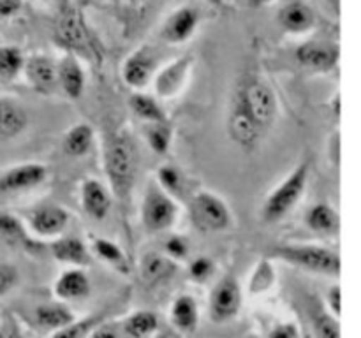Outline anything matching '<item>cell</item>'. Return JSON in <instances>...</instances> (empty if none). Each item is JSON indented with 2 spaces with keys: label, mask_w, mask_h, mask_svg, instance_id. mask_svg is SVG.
Returning a JSON list of instances; mask_svg holds the SVG:
<instances>
[{
  "label": "cell",
  "mask_w": 361,
  "mask_h": 338,
  "mask_svg": "<svg viewBox=\"0 0 361 338\" xmlns=\"http://www.w3.org/2000/svg\"><path fill=\"white\" fill-rule=\"evenodd\" d=\"M102 164L109 182V192L120 201L129 199L137 175V148L126 129L106 134L102 144Z\"/></svg>",
  "instance_id": "cell-1"
},
{
  "label": "cell",
  "mask_w": 361,
  "mask_h": 338,
  "mask_svg": "<svg viewBox=\"0 0 361 338\" xmlns=\"http://www.w3.org/2000/svg\"><path fill=\"white\" fill-rule=\"evenodd\" d=\"M233 101L249 115L263 134L274 127L279 116V99L274 88L257 76H249L236 88Z\"/></svg>",
  "instance_id": "cell-2"
},
{
  "label": "cell",
  "mask_w": 361,
  "mask_h": 338,
  "mask_svg": "<svg viewBox=\"0 0 361 338\" xmlns=\"http://www.w3.org/2000/svg\"><path fill=\"white\" fill-rule=\"evenodd\" d=\"M271 256L312 273L330 275V277L341 275V256L337 250L328 246L312 245V243H284L274 246Z\"/></svg>",
  "instance_id": "cell-3"
},
{
  "label": "cell",
  "mask_w": 361,
  "mask_h": 338,
  "mask_svg": "<svg viewBox=\"0 0 361 338\" xmlns=\"http://www.w3.org/2000/svg\"><path fill=\"white\" fill-rule=\"evenodd\" d=\"M310 175L309 162H300L264 199L263 208H261V217L267 224H275L281 218H284L293 208L302 199L303 192L307 189Z\"/></svg>",
  "instance_id": "cell-4"
},
{
  "label": "cell",
  "mask_w": 361,
  "mask_h": 338,
  "mask_svg": "<svg viewBox=\"0 0 361 338\" xmlns=\"http://www.w3.org/2000/svg\"><path fill=\"white\" fill-rule=\"evenodd\" d=\"M178 213L180 208L175 197L166 192L157 182L148 183L141 201V224L145 231L152 234L168 231L175 225Z\"/></svg>",
  "instance_id": "cell-5"
},
{
  "label": "cell",
  "mask_w": 361,
  "mask_h": 338,
  "mask_svg": "<svg viewBox=\"0 0 361 338\" xmlns=\"http://www.w3.org/2000/svg\"><path fill=\"white\" fill-rule=\"evenodd\" d=\"M55 39L71 55H81L88 60H95L99 56L87 23L76 7H63L56 20Z\"/></svg>",
  "instance_id": "cell-6"
},
{
  "label": "cell",
  "mask_w": 361,
  "mask_h": 338,
  "mask_svg": "<svg viewBox=\"0 0 361 338\" xmlns=\"http://www.w3.org/2000/svg\"><path fill=\"white\" fill-rule=\"evenodd\" d=\"M194 227L201 232H222L233 227V213L226 201L210 190H201L189 203Z\"/></svg>",
  "instance_id": "cell-7"
},
{
  "label": "cell",
  "mask_w": 361,
  "mask_h": 338,
  "mask_svg": "<svg viewBox=\"0 0 361 338\" xmlns=\"http://www.w3.org/2000/svg\"><path fill=\"white\" fill-rule=\"evenodd\" d=\"M242 308V289L235 277H224L215 284L210 294V317L214 323L235 319Z\"/></svg>",
  "instance_id": "cell-8"
},
{
  "label": "cell",
  "mask_w": 361,
  "mask_h": 338,
  "mask_svg": "<svg viewBox=\"0 0 361 338\" xmlns=\"http://www.w3.org/2000/svg\"><path fill=\"white\" fill-rule=\"evenodd\" d=\"M48 178V169L39 162H23L6 169L0 175V196L27 192L42 185Z\"/></svg>",
  "instance_id": "cell-9"
},
{
  "label": "cell",
  "mask_w": 361,
  "mask_h": 338,
  "mask_svg": "<svg viewBox=\"0 0 361 338\" xmlns=\"http://www.w3.org/2000/svg\"><path fill=\"white\" fill-rule=\"evenodd\" d=\"M69 224V213L59 204H42L28 215V227L37 238L56 239Z\"/></svg>",
  "instance_id": "cell-10"
},
{
  "label": "cell",
  "mask_w": 361,
  "mask_h": 338,
  "mask_svg": "<svg viewBox=\"0 0 361 338\" xmlns=\"http://www.w3.org/2000/svg\"><path fill=\"white\" fill-rule=\"evenodd\" d=\"M157 70V55L150 46H141L130 53L122 65V77L127 87L141 90L150 83Z\"/></svg>",
  "instance_id": "cell-11"
},
{
  "label": "cell",
  "mask_w": 361,
  "mask_h": 338,
  "mask_svg": "<svg viewBox=\"0 0 361 338\" xmlns=\"http://www.w3.org/2000/svg\"><path fill=\"white\" fill-rule=\"evenodd\" d=\"M338 56V46L334 42L324 41H309L303 42L298 49H296V60L302 63L307 69H312L316 73H330L337 67Z\"/></svg>",
  "instance_id": "cell-12"
},
{
  "label": "cell",
  "mask_w": 361,
  "mask_h": 338,
  "mask_svg": "<svg viewBox=\"0 0 361 338\" xmlns=\"http://www.w3.org/2000/svg\"><path fill=\"white\" fill-rule=\"evenodd\" d=\"M81 208L94 220H104L111 210V192L102 182L95 178H85L80 187Z\"/></svg>",
  "instance_id": "cell-13"
},
{
  "label": "cell",
  "mask_w": 361,
  "mask_h": 338,
  "mask_svg": "<svg viewBox=\"0 0 361 338\" xmlns=\"http://www.w3.org/2000/svg\"><path fill=\"white\" fill-rule=\"evenodd\" d=\"M228 134L243 150H252V148H256V144L264 136L259 130V127L249 118V115L235 101H231V106H229Z\"/></svg>",
  "instance_id": "cell-14"
},
{
  "label": "cell",
  "mask_w": 361,
  "mask_h": 338,
  "mask_svg": "<svg viewBox=\"0 0 361 338\" xmlns=\"http://www.w3.org/2000/svg\"><path fill=\"white\" fill-rule=\"evenodd\" d=\"M192 56L185 55L182 58H176L175 62L168 63L166 67H162L154 80L155 94L164 99L175 97L182 90L183 84H185V80L189 76V70L192 67Z\"/></svg>",
  "instance_id": "cell-15"
},
{
  "label": "cell",
  "mask_w": 361,
  "mask_h": 338,
  "mask_svg": "<svg viewBox=\"0 0 361 338\" xmlns=\"http://www.w3.org/2000/svg\"><path fill=\"white\" fill-rule=\"evenodd\" d=\"M200 25V13L194 7H180L175 13L169 14L168 20L162 25L161 35L169 44H182L189 41Z\"/></svg>",
  "instance_id": "cell-16"
},
{
  "label": "cell",
  "mask_w": 361,
  "mask_h": 338,
  "mask_svg": "<svg viewBox=\"0 0 361 338\" xmlns=\"http://www.w3.org/2000/svg\"><path fill=\"white\" fill-rule=\"evenodd\" d=\"M56 83H59L66 97H69L71 101L81 99L85 92V84H87V76H85V70L78 56L67 53L56 63Z\"/></svg>",
  "instance_id": "cell-17"
},
{
  "label": "cell",
  "mask_w": 361,
  "mask_h": 338,
  "mask_svg": "<svg viewBox=\"0 0 361 338\" xmlns=\"http://www.w3.org/2000/svg\"><path fill=\"white\" fill-rule=\"evenodd\" d=\"M23 73L30 87L41 94H49L59 84L56 83V63L49 56L34 55L27 58L23 63Z\"/></svg>",
  "instance_id": "cell-18"
},
{
  "label": "cell",
  "mask_w": 361,
  "mask_h": 338,
  "mask_svg": "<svg viewBox=\"0 0 361 338\" xmlns=\"http://www.w3.org/2000/svg\"><path fill=\"white\" fill-rule=\"evenodd\" d=\"M175 271L176 263L169 259L166 254L148 252L141 257L140 277L143 284L148 285V287H155V285L168 282L175 275Z\"/></svg>",
  "instance_id": "cell-19"
},
{
  "label": "cell",
  "mask_w": 361,
  "mask_h": 338,
  "mask_svg": "<svg viewBox=\"0 0 361 338\" xmlns=\"http://www.w3.org/2000/svg\"><path fill=\"white\" fill-rule=\"evenodd\" d=\"M53 289L56 298L62 301H76L90 294V280L81 268H69L60 273Z\"/></svg>",
  "instance_id": "cell-20"
},
{
  "label": "cell",
  "mask_w": 361,
  "mask_h": 338,
  "mask_svg": "<svg viewBox=\"0 0 361 338\" xmlns=\"http://www.w3.org/2000/svg\"><path fill=\"white\" fill-rule=\"evenodd\" d=\"M28 127L27 109L16 101L0 99V141H9L25 132Z\"/></svg>",
  "instance_id": "cell-21"
},
{
  "label": "cell",
  "mask_w": 361,
  "mask_h": 338,
  "mask_svg": "<svg viewBox=\"0 0 361 338\" xmlns=\"http://www.w3.org/2000/svg\"><path fill=\"white\" fill-rule=\"evenodd\" d=\"M279 23L291 34H305L316 25V13L303 2L286 4L279 13Z\"/></svg>",
  "instance_id": "cell-22"
},
{
  "label": "cell",
  "mask_w": 361,
  "mask_h": 338,
  "mask_svg": "<svg viewBox=\"0 0 361 338\" xmlns=\"http://www.w3.org/2000/svg\"><path fill=\"white\" fill-rule=\"evenodd\" d=\"M53 257L60 263L73 264L74 268L87 266L90 261V254H88L87 245L81 239L73 238V236H60V238L53 239L51 245Z\"/></svg>",
  "instance_id": "cell-23"
},
{
  "label": "cell",
  "mask_w": 361,
  "mask_h": 338,
  "mask_svg": "<svg viewBox=\"0 0 361 338\" xmlns=\"http://www.w3.org/2000/svg\"><path fill=\"white\" fill-rule=\"evenodd\" d=\"M169 317H171L173 326L182 333L196 331L197 323H200V308H197L196 299L189 294H180L173 301Z\"/></svg>",
  "instance_id": "cell-24"
},
{
  "label": "cell",
  "mask_w": 361,
  "mask_h": 338,
  "mask_svg": "<svg viewBox=\"0 0 361 338\" xmlns=\"http://www.w3.org/2000/svg\"><path fill=\"white\" fill-rule=\"evenodd\" d=\"M305 222L309 229L319 234H335L341 229V215L326 203H317L310 206L305 215Z\"/></svg>",
  "instance_id": "cell-25"
},
{
  "label": "cell",
  "mask_w": 361,
  "mask_h": 338,
  "mask_svg": "<svg viewBox=\"0 0 361 338\" xmlns=\"http://www.w3.org/2000/svg\"><path fill=\"white\" fill-rule=\"evenodd\" d=\"M34 319L42 330L59 331L73 323L76 317L71 312L69 306L62 305V303H48V305H41L35 308Z\"/></svg>",
  "instance_id": "cell-26"
},
{
  "label": "cell",
  "mask_w": 361,
  "mask_h": 338,
  "mask_svg": "<svg viewBox=\"0 0 361 338\" xmlns=\"http://www.w3.org/2000/svg\"><path fill=\"white\" fill-rule=\"evenodd\" d=\"M94 143V130L88 123H76L63 134L62 148L69 157H83Z\"/></svg>",
  "instance_id": "cell-27"
},
{
  "label": "cell",
  "mask_w": 361,
  "mask_h": 338,
  "mask_svg": "<svg viewBox=\"0 0 361 338\" xmlns=\"http://www.w3.org/2000/svg\"><path fill=\"white\" fill-rule=\"evenodd\" d=\"M129 108L133 109L134 115L147 123L168 122L164 109L159 104L157 99L152 95L143 94V92H134L129 99Z\"/></svg>",
  "instance_id": "cell-28"
},
{
  "label": "cell",
  "mask_w": 361,
  "mask_h": 338,
  "mask_svg": "<svg viewBox=\"0 0 361 338\" xmlns=\"http://www.w3.org/2000/svg\"><path fill=\"white\" fill-rule=\"evenodd\" d=\"M159 327V317L150 310H137L123 320V331L130 338H147Z\"/></svg>",
  "instance_id": "cell-29"
},
{
  "label": "cell",
  "mask_w": 361,
  "mask_h": 338,
  "mask_svg": "<svg viewBox=\"0 0 361 338\" xmlns=\"http://www.w3.org/2000/svg\"><path fill=\"white\" fill-rule=\"evenodd\" d=\"M92 249H94L95 256L104 261V263H108L109 266L122 271V273H129V261H127L123 250L115 242L106 238H95L94 243H92Z\"/></svg>",
  "instance_id": "cell-30"
},
{
  "label": "cell",
  "mask_w": 361,
  "mask_h": 338,
  "mask_svg": "<svg viewBox=\"0 0 361 338\" xmlns=\"http://www.w3.org/2000/svg\"><path fill=\"white\" fill-rule=\"evenodd\" d=\"M145 137L148 141V146L157 155H164L169 151L173 141V129L168 122L147 123L145 127Z\"/></svg>",
  "instance_id": "cell-31"
},
{
  "label": "cell",
  "mask_w": 361,
  "mask_h": 338,
  "mask_svg": "<svg viewBox=\"0 0 361 338\" xmlns=\"http://www.w3.org/2000/svg\"><path fill=\"white\" fill-rule=\"evenodd\" d=\"M25 56L16 46H0V77L13 80L23 70Z\"/></svg>",
  "instance_id": "cell-32"
},
{
  "label": "cell",
  "mask_w": 361,
  "mask_h": 338,
  "mask_svg": "<svg viewBox=\"0 0 361 338\" xmlns=\"http://www.w3.org/2000/svg\"><path fill=\"white\" fill-rule=\"evenodd\" d=\"M99 320H101L99 315L85 317V319L80 320L74 319L73 323L63 326L62 330L55 331L51 338H87L88 334L92 333V330H94L95 326H99Z\"/></svg>",
  "instance_id": "cell-33"
},
{
  "label": "cell",
  "mask_w": 361,
  "mask_h": 338,
  "mask_svg": "<svg viewBox=\"0 0 361 338\" xmlns=\"http://www.w3.org/2000/svg\"><path fill=\"white\" fill-rule=\"evenodd\" d=\"M0 234L9 239V242L30 245V236H27L21 220H18L14 215L0 213Z\"/></svg>",
  "instance_id": "cell-34"
},
{
  "label": "cell",
  "mask_w": 361,
  "mask_h": 338,
  "mask_svg": "<svg viewBox=\"0 0 361 338\" xmlns=\"http://www.w3.org/2000/svg\"><path fill=\"white\" fill-rule=\"evenodd\" d=\"M314 333L316 338H341V326L338 319L331 313L317 312L314 313Z\"/></svg>",
  "instance_id": "cell-35"
},
{
  "label": "cell",
  "mask_w": 361,
  "mask_h": 338,
  "mask_svg": "<svg viewBox=\"0 0 361 338\" xmlns=\"http://www.w3.org/2000/svg\"><path fill=\"white\" fill-rule=\"evenodd\" d=\"M157 183L171 196H178L183 190V176L173 165H162L157 171Z\"/></svg>",
  "instance_id": "cell-36"
},
{
  "label": "cell",
  "mask_w": 361,
  "mask_h": 338,
  "mask_svg": "<svg viewBox=\"0 0 361 338\" xmlns=\"http://www.w3.org/2000/svg\"><path fill=\"white\" fill-rule=\"evenodd\" d=\"M215 263L210 257H196L189 266L190 280L194 282H204L214 275Z\"/></svg>",
  "instance_id": "cell-37"
},
{
  "label": "cell",
  "mask_w": 361,
  "mask_h": 338,
  "mask_svg": "<svg viewBox=\"0 0 361 338\" xmlns=\"http://www.w3.org/2000/svg\"><path fill=\"white\" fill-rule=\"evenodd\" d=\"M164 250L166 256L176 263V261L183 259V257L189 254V243H187L182 236H171V238L164 243Z\"/></svg>",
  "instance_id": "cell-38"
},
{
  "label": "cell",
  "mask_w": 361,
  "mask_h": 338,
  "mask_svg": "<svg viewBox=\"0 0 361 338\" xmlns=\"http://www.w3.org/2000/svg\"><path fill=\"white\" fill-rule=\"evenodd\" d=\"M18 278H20V273L13 264L0 263V296L7 294L18 284Z\"/></svg>",
  "instance_id": "cell-39"
},
{
  "label": "cell",
  "mask_w": 361,
  "mask_h": 338,
  "mask_svg": "<svg viewBox=\"0 0 361 338\" xmlns=\"http://www.w3.org/2000/svg\"><path fill=\"white\" fill-rule=\"evenodd\" d=\"M268 338H300L298 327L293 323H284L279 324L277 327H274Z\"/></svg>",
  "instance_id": "cell-40"
},
{
  "label": "cell",
  "mask_w": 361,
  "mask_h": 338,
  "mask_svg": "<svg viewBox=\"0 0 361 338\" xmlns=\"http://www.w3.org/2000/svg\"><path fill=\"white\" fill-rule=\"evenodd\" d=\"M341 298H342V294H341V285H337L335 284L334 287H330V291H328V306H330V310H331V315L334 317H341Z\"/></svg>",
  "instance_id": "cell-41"
},
{
  "label": "cell",
  "mask_w": 361,
  "mask_h": 338,
  "mask_svg": "<svg viewBox=\"0 0 361 338\" xmlns=\"http://www.w3.org/2000/svg\"><path fill=\"white\" fill-rule=\"evenodd\" d=\"M21 9V0H0V16H13Z\"/></svg>",
  "instance_id": "cell-42"
},
{
  "label": "cell",
  "mask_w": 361,
  "mask_h": 338,
  "mask_svg": "<svg viewBox=\"0 0 361 338\" xmlns=\"http://www.w3.org/2000/svg\"><path fill=\"white\" fill-rule=\"evenodd\" d=\"M88 338H118V334L111 326H95Z\"/></svg>",
  "instance_id": "cell-43"
},
{
  "label": "cell",
  "mask_w": 361,
  "mask_h": 338,
  "mask_svg": "<svg viewBox=\"0 0 361 338\" xmlns=\"http://www.w3.org/2000/svg\"><path fill=\"white\" fill-rule=\"evenodd\" d=\"M245 7H252V9H259V7L270 6L274 0H240Z\"/></svg>",
  "instance_id": "cell-44"
},
{
  "label": "cell",
  "mask_w": 361,
  "mask_h": 338,
  "mask_svg": "<svg viewBox=\"0 0 361 338\" xmlns=\"http://www.w3.org/2000/svg\"><path fill=\"white\" fill-rule=\"evenodd\" d=\"M0 338H21V337L13 326H4L0 327Z\"/></svg>",
  "instance_id": "cell-45"
},
{
  "label": "cell",
  "mask_w": 361,
  "mask_h": 338,
  "mask_svg": "<svg viewBox=\"0 0 361 338\" xmlns=\"http://www.w3.org/2000/svg\"><path fill=\"white\" fill-rule=\"evenodd\" d=\"M154 338H182L180 337L178 331H173V330H162L155 334Z\"/></svg>",
  "instance_id": "cell-46"
},
{
  "label": "cell",
  "mask_w": 361,
  "mask_h": 338,
  "mask_svg": "<svg viewBox=\"0 0 361 338\" xmlns=\"http://www.w3.org/2000/svg\"><path fill=\"white\" fill-rule=\"evenodd\" d=\"M207 2L212 4V6H217V7L224 6V0H207Z\"/></svg>",
  "instance_id": "cell-47"
},
{
  "label": "cell",
  "mask_w": 361,
  "mask_h": 338,
  "mask_svg": "<svg viewBox=\"0 0 361 338\" xmlns=\"http://www.w3.org/2000/svg\"><path fill=\"white\" fill-rule=\"evenodd\" d=\"M120 2H136V0H120Z\"/></svg>",
  "instance_id": "cell-48"
},
{
  "label": "cell",
  "mask_w": 361,
  "mask_h": 338,
  "mask_svg": "<svg viewBox=\"0 0 361 338\" xmlns=\"http://www.w3.org/2000/svg\"><path fill=\"white\" fill-rule=\"evenodd\" d=\"M307 338H312V337H307Z\"/></svg>",
  "instance_id": "cell-49"
}]
</instances>
